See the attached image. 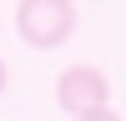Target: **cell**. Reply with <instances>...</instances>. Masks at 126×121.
Instances as JSON below:
<instances>
[{"mask_svg":"<svg viewBox=\"0 0 126 121\" xmlns=\"http://www.w3.org/2000/svg\"><path fill=\"white\" fill-rule=\"evenodd\" d=\"M15 30L35 50L66 45L76 35V0H20L15 5Z\"/></svg>","mask_w":126,"mask_h":121,"instance_id":"6da1fadb","label":"cell"},{"mask_svg":"<svg viewBox=\"0 0 126 121\" xmlns=\"http://www.w3.org/2000/svg\"><path fill=\"white\" fill-rule=\"evenodd\" d=\"M56 106L66 116H81V111L111 106V81L101 66H66L56 76Z\"/></svg>","mask_w":126,"mask_h":121,"instance_id":"7a4b0ae2","label":"cell"},{"mask_svg":"<svg viewBox=\"0 0 126 121\" xmlns=\"http://www.w3.org/2000/svg\"><path fill=\"white\" fill-rule=\"evenodd\" d=\"M76 121H121V116H116V111H111V106H96V111H81Z\"/></svg>","mask_w":126,"mask_h":121,"instance_id":"3957f363","label":"cell"},{"mask_svg":"<svg viewBox=\"0 0 126 121\" xmlns=\"http://www.w3.org/2000/svg\"><path fill=\"white\" fill-rule=\"evenodd\" d=\"M5 86H10V71H5V60H0V96H5Z\"/></svg>","mask_w":126,"mask_h":121,"instance_id":"277c9868","label":"cell"}]
</instances>
